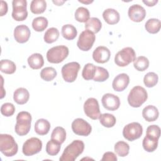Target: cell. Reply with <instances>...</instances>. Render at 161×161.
Instances as JSON below:
<instances>
[{
	"label": "cell",
	"instance_id": "obj_1",
	"mask_svg": "<svg viewBox=\"0 0 161 161\" xmlns=\"http://www.w3.org/2000/svg\"><path fill=\"white\" fill-rule=\"evenodd\" d=\"M84 149V143L82 140H74L64 149L59 160L60 161H74L83 152Z\"/></svg>",
	"mask_w": 161,
	"mask_h": 161
},
{
	"label": "cell",
	"instance_id": "obj_2",
	"mask_svg": "<svg viewBox=\"0 0 161 161\" xmlns=\"http://www.w3.org/2000/svg\"><path fill=\"white\" fill-rule=\"evenodd\" d=\"M148 94L145 89L140 86L133 87L128 96V104L133 108H139L147 99Z\"/></svg>",
	"mask_w": 161,
	"mask_h": 161
},
{
	"label": "cell",
	"instance_id": "obj_3",
	"mask_svg": "<svg viewBox=\"0 0 161 161\" xmlns=\"http://www.w3.org/2000/svg\"><path fill=\"white\" fill-rule=\"evenodd\" d=\"M18 146L14 138L8 134L0 135V151L6 157H13L18 152Z\"/></svg>",
	"mask_w": 161,
	"mask_h": 161
},
{
	"label": "cell",
	"instance_id": "obj_4",
	"mask_svg": "<svg viewBox=\"0 0 161 161\" xmlns=\"http://www.w3.org/2000/svg\"><path fill=\"white\" fill-rule=\"evenodd\" d=\"M31 115L27 111H21L16 116V123L14 130L16 134L19 136H24L28 134L31 128Z\"/></svg>",
	"mask_w": 161,
	"mask_h": 161
},
{
	"label": "cell",
	"instance_id": "obj_5",
	"mask_svg": "<svg viewBox=\"0 0 161 161\" xmlns=\"http://www.w3.org/2000/svg\"><path fill=\"white\" fill-rule=\"evenodd\" d=\"M69 48L65 45L55 46L49 49L47 53V60L52 64H59L69 55Z\"/></svg>",
	"mask_w": 161,
	"mask_h": 161
},
{
	"label": "cell",
	"instance_id": "obj_6",
	"mask_svg": "<svg viewBox=\"0 0 161 161\" xmlns=\"http://www.w3.org/2000/svg\"><path fill=\"white\" fill-rule=\"evenodd\" d=\"M136 58V53L131 47H125L117 52L114 62L119 67H125Z\"/></svg>",
	"mask_w": 161,
	"mask_h": 161
},
{
	"label": "cell",
	"instance_id": "obj_7",
	"mask_svg": "<svg viewBox=\"0 0 161 161\" xmlns=\"http://www.w3.org/2000/svg\"><path fill=\"white\" fill-rule=\"evenodd\" d=\"M142 126L137 122H132L126 125L123 130L124 138L130 142L138 139L142 135Z\"/></svg>",
	"mask_w": 161,
	"mask_h": 161
},
{
	"label": "cell",
	"instance_id": "obj_8",
	"mask_svg": "<svg viewBox=\"0 0 161 161\" xmlns=\"http://www.w3.org/2000/svg\"><path fill=\"white\" fill-rule=\"evenodd\" d=\"M80 67V64L76 62H72L65 64L61 70L64 80L67 82H74L77 79Z\"/></svg>",
	"mask_w": 161,
	"mask_h": 161
},
{
	"label": "cell",
	"instance_id": "obj_9",
	"mask_svg": "<svg viewBox=\"0 0 161 161\" xmlns=\"http://www.w3.org/2000/svg\"><path fill=\"white\" fill-rule=\"evenodd\" d=\"M12 17L17 21H24L28 16L26 9L27 2L26 0H13L12 2Z\"/></svg>",
	"mask_w": 161,
	"mask_h": 161
},
{
	"label": "cell",
	"instance_id": "obj_10",
	"mask_svg": "<svg viewBox=\"0 0 161 161\" xmlns=\"http://www.w3.org/2000/svg\"><path fill=\"white\" fill-rule=\"evenodd\" d=\"M95 40L96 36L94 33L89 30H86L80 34L77 45L80 50L88 51L92 48Z\"/></svg>",
	"mask_w": 161,
	"mask_h": 161
},
{
	"label": "cell",
	"instance_id": "obj_11",
	"mask_svg": "<svg viewBox=\"0 0 161 161\" xmlns=\"http://www.w3.org/2000/svg\"><path fill=\"white\" fill-rule=\"evenodd\" d=\"M42 148V141L36 137L28 139L23 145L22 151L25 156H31L39 153Z\"/></svg>",
	"mask_w": 161,
	"mask_h": 161
},
{
	"label": "cell",
	"instance_id": "obj_12",
	"mask_svg": "<svg viewBox=\"0 0 161 161\" xmlns=\"http://www.w3.org/2000/svg\"><path fill=\"white\" fill-rule=\"evenodd\" d=\"M84 111L86 116L92 119H99L101 114L98 101L94 97L88 98L85 101Z\"/></svg>",
	"mask_w": 161,
	"mask_h": 161
},
{
	"label": "cell",
	"instance_id": "obj_13",
	"mask_svg": "<svg viewBox=\"0 0 161 161\" xmlns=\"http://www.w3.org/2000/svg\"><path fill=\"white\" fill-rule=\"evenodd\" d=\"M72 130L73 132L80 136H88L91 131L92 127L91 125L82 118H77L72 123Z\"/></svg>",
	"mask_w": 161,
	"mask_h": 161
},
{
	"label": "cell",
	"instance_id": "obj_14",
	"mask_svg": "<svg viewBox=\"0 0 161 161\" xmlns=\"http://www.w3.org/2000/svg\"><path fill=\"white\" fill-rule=\"evenodd\" d=\"M101 103L104 108L109 111H115L119 108V98L111 93H107L103 95L101 99Z\"/></svg>",
	"mask_w": 161,
	"mask_h": 161
},
{
	"label": "cell",
	"instance_id": "obj_15",
	"mask_svg": "<svg viewBox=\"0 0 161 161\" xmlns=\"http://www.w3.org/2000/svg\"><path fill=\"white\" fill-rule=\"evenodd\" d=\"M128 14L130 19L133 21L141 22L146 16V11L141 5L133 4L129 8Z\"/></svg>",
	"mask_w": 161,
	"mask_h": 161
},
{
	"label": "cell",
	"instance_id": "obj_16",
	"mask_svg": "<svg viewBox=\"0 0 161 161\" xmlns=\"http://www.w3.org/2000/svg\"><path fill=\"white\" fill-rule=\"evenodd\" d=\"M31 32L29 28L25 25L17 26L14 30V38L19 43L26 42L30 37Z\"/></svg>",
	"mask_w": 161,
	"mask_h": 161
},
{
	"label": "cell",
	"instance_id": "obj_17",
	"mask_svg": "<svg viewBox=\"0 0 161 161\" xmlns=\"http://www.w3.org/2000/svg\"><path fill=\"white\" fill-rule=\"evenodd\" d=\"M110 50L106 47H97L92 53V58L95 62L99 64H104L110 58Z\"/></svg>",
	"mask_w": 161,
	"mask_h": 161
},
{
	"label": "cell",
	"instance_id": "obj_18",
	"mask_svg": "<svg viewBox=\"0 0 161 161\" xmlns=\"http://www.w3.org/2000/svg\"><path fill=\"white\" fill-rule=\"evenodd\" d=\"M130 82L129 76L125 74L122 73L116 75L113 80L112 86L114 91L121 92L124 91L128 86Z\"/></svg>",
	"mask_w": 161,
	"mask_h": 161
},
{
	"label": "cell",
	"instance_id": "obj_19",
	"mask_svg": "<svg viewBox=\"0 0 161 161\" xmlns=\"http://www.w3.org/2000/svg\"><path fill=\"white\" fill-rule=\"evenodd\" d=\"M103 17L104 21L109 25H115L119 22L120 19L119 13L112 8L104 10L103 13Z\"/></svg>",
	"mask_w": 161,
	"mask_h": 161
},
{
	"label": "cell",
	"instance_id": "obj_20",
	"mask_svg": "<svg viewBox=\"0 0 161 161\" xmlns=\"http://www.w3.org/2000/svg\"><path fill=\"white\" fill-rule=\"evenodd\" d=\"M159 112L158 109L153 105H148L145 107L142 111V116L143 118L148 121H154L158 118Z\"/></svg>",
	"mask_w": 161,
	"mask_h": 161
},
{
	"label": "cell",
	"instance_id": "obj_21",
	"mask_svg": "<svg viewBox=\"0 0 161 161\" xmlns=\"http://www.w3.org/2000/svg\"><path fill=\"white\" fill-rule=\"evenodd\" d=\"M29 97V92L24 87L18 88L14 91L13 94V99L18 104H24L26 103Z\"/></svg>",
	"mask_w": 161,
	"mask_h": 161
},
{
	"label": "cell",
	"instance_id": "obj_22",
	"mask_svg": "<svg viewBox=\"0 0 161 161\" xmlns=\"http://www.w3.org/2000/svg\"><path fill=\"white\" fill-rule=\"evenodd\" d=\"M50 129V123L45 119H38L35 124V131L40 135H47Z\"/></svg>",
	"mask_w": 161,
	"mask_h": 161
},
{
	"label": "cell",
	"instance_id": "obj_23",
	"mask_svg": "<svg viewBox=\"0 0 161 161\" xmlns=\"http://www.w3.org/2000/svg\"><path fill=\"white\" fill-rule=\"evenodd\" d=\"M28 63L29 66L33 69H40L44 64V60L42 55L38 53L32 54L28 58Z\"/></svg>",
	"mask_w": 161,
	"mask_h": 161
},
{
	"label": "cell",
	"instance_id": "obj_24",
	"mask_svg": "<svg viewBox=\"0 0 161 161\" xmlns=\"http://www.w3.org/2000/svg\"><path fill=\"white\" fill-rule=\"evenodd\" d=\"M47 8V3L44 0H33L30 4V11L32 13L38 14L43 13Z\"/></svg>",
	"mask_w": 161,
	"mask_h": 161
},
{
	"label": "cell",
	"instance_id": "obj_25",
	"mask_svg": "<svg viewBox=\"0 0 161 161\" xmlns=\"http://www.w3.org/2000/svg\"><path fill=\"white\" fill-rule=\"evenodd\" d=\"M84 26L86 30H89L94 33H97L101 30L102 23L97 18L92 17L89 18V19L85 23Z\"/></svg>",
	"mask_w": 161,
	"mask_h": 161
},
{
	"label": "cell",
	"instance_id": "obj_26",
	"mask_svg": "<svg viewBox=\"0 0 161 161\" xmlns=\"http://www.w3.org/2000/svg\"><path fill=\"white\" fill-rule=\"evenodd\" d=\"M161 27V23L158 19L151 18L147 20L145 23V28L146 30L152 34H155L158 33Z\"/></svg>",
	"mask_w": 161,
	"mask_h": 161
},
{
	"label": "cell",
	"instance_id": "obj_27",
	"mask_svg": "<svg viewBox=\"0 0 161 161\" xmlns=\"http://www.w3.org/2000/svg\"><path fill=\"white\" fill-rule=\"evenodd\" d=\"M77 34V30L72 25H65L62 28V35L66 40H74L76 37Z\"/></svg>",
	"mask_w": 161,
	"mask_h": 161
},
{
	"label": "cell",
	"instance_id": "obj_28",
	"mask_svg": "<svg viewBox=\"0 0 161 161\" xmlns=\"http://www.w3.org/2000/svg\"><path fill=\"white\" fill-rule=\"evenodd\" d=\"M15 64L9 60L3 59L0 62V70L6 74H12L16 71Z\"/></svg>",
	"mask_w": 161,
	"mask_h": 161
},
{
	"label": "cell",
	"instance_id": "obj_29",
	"mask_svg": "<svg viewBox=\"0 0 161 161\" xmlns=\"http://www.w3.org/2000/svg\"><path fill=\"white\" fill-rule=\"evenodd\" d=\"M158 140L157 139L146 135L142 142V145L144 150L148 152H153L155 151L158 146Z\"/></svg>",
	"mask_w": 161,
	"mask_h": 161
},
{
	"label": "cell",
	"instance_id": "obj_30",
	"mask_svg": "<svg viewBox=\"0 0 161 161\" xmlns=\"http://www.w3.org/2000/svg\"><path fill=\"white\" fill-rule=\"evenodd\" d=\"M51 138L60 144L63 143L66 139V131L61 126L55 127L51 134Z\"/></svg>",
	"mask_w": 161,
	"mask_h": 161
},
{
	"label": "cell",
	"instance_id": "obj_31",
	"mask_svg": "<svg viewBox=\"0 0 161 161\" xmlns=\"http://www.w3.org/2000/svg\"><path fill=\"white\" fill-rule=\"evenodd\" d=\"M99 119L100 123L106 128H111L114 126L116 122L115 116L109 113H104L101 114Z\"/></svg>",
	"mask_w": 161,
	"mask_h": 161
},
{
	"label": "cell",
	"instance_id": "obj_32",
	"mask_svg": "<svg viewBox=\"0 0 161 161\" xmlns=\"http://www.w3.org/2000/svg\"><path fill=\"white\" fill-rule=\"evenodd\" d=\"M90 18L89 10L84 7L78 8L75 12V19L80 23H86Z\"/></svg>",
	"mask_w": 161,
	"mask_h": 161
},
{
	"label": "cell",
	"instance_id": "obj_33",
	"mask_svg": "<svg viewBox=\"0 0 161 161\" xmlns=\"http://www.w3.org/2000/svg\"><path fill=\"white\" fill-rule=\"evenodd\" d=\"M48 26V20L43 16L35 18L32 21V27L36 31H43Z\"/></svg>",
	"mask_w": 161,
	"mask_h": 161
},
{
	"label": "cell",
	"instance_id": "obj_34",
	"mask_svg": "<svg viewBox=\"0 0 161 161\" xmlns=\"http://www.w3.org/2000/svg\"><path fill=\"white\" fill-rule=\"evenodd\" d=\"M59 37V31L57 28L52 27L48 28L44 35V41L47 43H52Z\"/></svg>",
	"mask_w": 161,
	"mask_h": 161
},
{
	"label": "cell",
	"instance_id": "obj_35",
	"mask_svg": "<svg viewBox=\"0 0 161 161\" xmlns=\"http://www.w3.org/2000/svg\"><path fill=\"white\" fill-rule=\"evenodd\" d=\"M114 152L120 157H125L129 153L130 146L129 145L123 142L119 141L114 145Z\"/></svg>",
	"mask_w": 161,
	"mask_h": 161
},
{
	"label": "cell",
	"instance_id": "obj_36",
	"mask_svg": "<svg viewBox=\"0 0 161 161\" xmlns=\"http://www.w3.org/2000/svg\"><path fill=\"white\" fill-rule=\"evenodd\" d=\"M133 66L138 71H144L149 66V60L146 57H138L133 61Z\"/></svg>",
	"mask_w": 161,
	"mask_h": 161
},
{
	"label": "cell",
	"instance_id": "obj_37",
	"mask_svg": "<svg viewBox=\"0 0 161 161\" xmlns=\"http://www.w3.org/2000/svg\"><path fill=\"white\" fill-rule=\"evenodd\" d=\"M61 144L52 139L49 140L46 145V152L51 156L56 155L58 153L60 150Z\"/></svg>",
	"mask_w": 161,
	"mask_h": 161
},
{
	"label": "cell",
	"instance_id": "obj_38",
	"mask_svg": "<svg viewBox=\"0 0 161 161\" xmlns=\"http://www.w3.org/2000/svg\"><path fill=\"white\" fill-rule=\"evenodd\" d=\"M96 67L93 64L88 63L86 64L82 72V77L87 80L93 79L96 72Z\"/></svg>",
	"mask_w": 161,
	"mask_h": 161
},
{
	"label": "cell",
	"instance_id": "obj_39",
	"mask_svg": "<svg viewBox=\"0 0 161 161\" xmlns=\"http://www.w3.org/2000/svg\"><path fill=\"white\" fill-rule=\"evenodd\" d=\"M57 76V71L53 67H47L43 68L40 72L41 78L45 81H51Z\"/></svg>",
	"mask_w": 161,
	"mask_h": 161
},
{
	"label": "cell",
	"instance_id": "obj_40",
	"mask_svg": "<svg viewBox=\"0 0 161 161\" xmlns=\"http://www.w3.org/2000/svg\"><path fill=\"white\" fill-rule=\"evenodd\" d=\"M108 71L101 67H96L93 80L95 82H104L109 78Z\"/></svg>",
	"mask_w": 161,
	"mask_h": 161
},
{
	"label": "cell",
	"instance_id": "obj_41",
	"mask_svg": "<svg viewBox=\"0 0 161 161\" xmlns=\"http://www.w3.org/2000/svg\"><path fill=\"white\" fill-rule=\"evenodd\" d=\"M158 77L157 74L153 72H148L143 78L144 84L147 87H153L158 82Z\"/></svg>",
	"mask_w": 161,
	"mask_h": 161
},
{
	"label": "cell",
	"instance_id": "obj_42",
	"mask_svg": "<svg viewBox=\"0 0 161 161\" xmlns=\"http://www.w3.org/2000/svg\"><path fill=\"white\" fill-rule=\"evenodd\" d=\"M15 111L14 106L10 103H4L1 107V113L4 116H12Z\"/></svg>",
	"mask_w": 161,
	"mask_h": 161
},
{
	"label": "cell",
	"instance_id": "obj_43",
	"mask_svg": "<svg viewBox=\"0 0 161 161\" xmlns=\"http://www.w3.org/2000/svg\"><path fill=\"white\" fill-rule=\"evenodd\" d=\"M147 136L158 140L160 136V128L158 126L150 125L147 128Z\"/></svg>",
	"mask_w": 161,
	"mask_h": 161
},
{
	"label": "cell",
	"instance_id": "obj_44",
	"mask_svg": "<svg viewBox=\"0 0 161 161\" xmlns=\"http://www.w3.org/2000/svg\"><path fill=\"white\" fill-rule=\"evenodd\" d=\"M101 160H109V161H116L117 157L116 155L111 152H108L104 153L103 158H101Z\"/></svg>",
	"mask_w": 161,
	"mask_h": 161
},
{
	"label": "cell",
	"instance_id": "obj_45",
	"mask_svg": "<svg viewBox=\"0 0 161 161\" xmlns=\"http://www.w3.org/2000/svg\"><path fill=\"white\" fill-rule=\"evenodd\" d=\"M8 12V4L6 1H1V12L0 16H3Z\"/></svg>",
	"mask_w": 161,
	"mask_h": 161
},
{
	"label": "cell",
	"instance_id": "obj_46",
	"mask_svg": "<svg viewBox=\"0 0 161 161\" xmlns=\"http://www.w3.org/2000/svg\"><path fill=\"white\" fill-rule=\"evenodd\" d=\"M143 3L144 4H145L147 6H155L157 3L158 1L157 0H153V1H143Z\"/></svg>",
	"mask_w": 161,
	"mask_h": 161
},
{
	"label": "cell",
	"instance_id": "obj_47",
	"mask_svg": "<svg viewBox=\"0 0 161 161\" xmlns=\"http://www.w3.org/2000/svg\"><path fill=\"white\" fill-rule=\"evenodd\" d=\"M64 1H53V3H55V4H57V6H61L63 3H64Z\"/></svg>",
	"mask_w": 161,
	"mask_h": 161
},
{
	"label": "cell",
	"instance_id": "obj_48",
	"mask_svg": "<svg viewBox=\"0 0 161 161\" xmlns=\"http://www.w3.org/2000/svg\"><path fill=\"white\" fill-rule=\"evenodd\" d=\"M79 2H80V3H86V4H87V3H92L93 1H79Z\"/></svg>",
	"mask_w": 161,
	"mask_h": 161
}]
</instances>
